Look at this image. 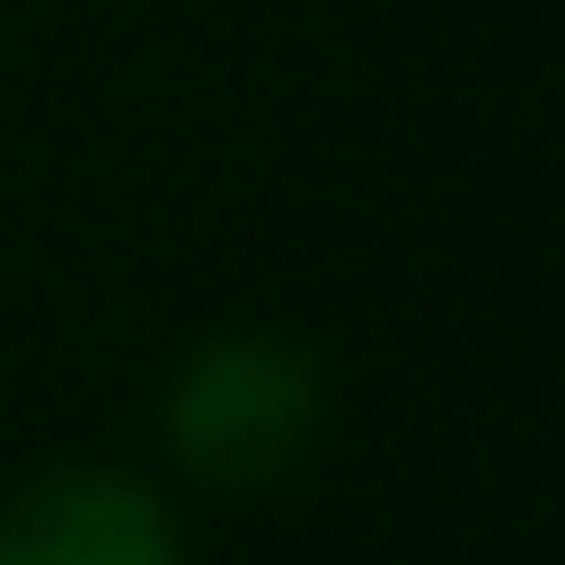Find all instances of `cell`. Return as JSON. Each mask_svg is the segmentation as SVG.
<instances>
[{
  "label": "cell",
  "instance_id": "7a4b0ae2",
  "mask_svg": "<svg viewBox=\"0 0 565 565\" xmlns=\"http://www.w3.org/2000/svg\"><path fill=\"white\" fill-rule=\"evenodd\" d=\"M0 565H185L177 512L124 468H53L0 503Z\"/></svg>",
  "mask_w": 565,
  "mask_h": 565
},
{
  "label": "cell",
  "instance_id": "6da1fadb",
  "mask_svg": "<svg viewBox=\"0 0 565 565\" xmlns=\"http://www.w3.org/2000/svg\"><path fill=\"white\" fill-rule=\"evenodd\" d=\"M168 459L212 494L282 486L327 433V371L282 335H203L159 397Z\"/></svg>",
  "mask_w": 565,
  "mask_h": 565
}]
</instances>
